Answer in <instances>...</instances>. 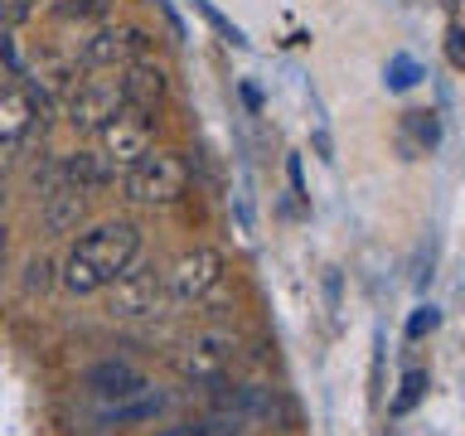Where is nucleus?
<instances>
[{
	"mask_svg": "<svg viewBox=\"0 0 465 436\" xmlns=\"http://www.w3.org/2000/svg\"><path fill=\"white\" fill-rule=\"evenodd\" d=\"M141 257V228L131 218H116V223H97L93 233H83L73 243V253L64 262V282L73 296H93V291L112 286L131 262Z\"/></svg>",
	"mask_w": 465,
	"mask_h": 436,
	"instance_id": "1",
	"label": "nucleus"
},
{
	"mask_svg": "<svg viewBox=\"0 0 465 436\" xmlns=\"http://www.w3.org/2000/svg\"><path fill=\"white\" fill-rule=\"evenodd\" d=\"M189 184V165L174 151H145L136 165L126 170V199L136 203H174Z\"/></svg>",
	"mask_w": 465,
	"mask_h": 436,
	"instance_id": "2",
	"label": "nucleus"
},
{
	"mask_svg": "<svg viewBox=\"0 0 465 436\" xmlns=\"http://www.w3.org/2000/svg\"><path fill=\"white\" fill-rule=\"evenodd\" d=\"M165 305V272H155L151 262H131V267L112 282V311L126 320L155 315Z\"/></svg>",
	"mask_w": 465,
	"mask_h": 436,
	"instance_id": "3",
	"label": "nucleus"
},
{
	"mask_svg": "<svg viewBox=\"0 0 465 436\" xmlns=\"http://www.w3.org/2000/svg\"><path fill=\"white\" fill-rule=\"evenodd\" d=\"M97 141H102V160H107L112 170H131L136 160L151 151V122H145L141 112H131V107H122L112 116V122H102L97 126Z\"/></svg>",
	"mask_w": 465,
	"mask_h": 436,
	"instance_id": "4",
	"label": "nucleus"
},
{
	"mask_svg": "<svg viewBox=\"0 0 465 436\" xmlns=\"http://www.w3.org/2000/svg\"><path fill=\"white\" fill-rule=\"evenodd\" d=\"M223 276V253L218 247H189L184 257H174V267L165 272V291L174 301H199L209 296Z\"/></svg>",
	"mask_w": 465,
	"mask_h": 436,
	"instance_id": "5",
	"label": "nucleus"
},
{
	"mask_svg": "<svg viewBox=\"0 0 465 436\" xmlns=\"http://www.w3.org/2000/svg\"><path fill=\"white\" fill-rule=\"evenodd\" d=\"M228 363H232V340L223 330H203L194 334V340L184 344V354H180V373L184 378H194V383H223V373H228Z\"/></svg>",
	"mask_w": 465,
	"mask_h": 436,
	"instance_id": "6",
	"label": "nucleus"
},
{
	"mask_svg": "<svg viewBox=\"0 0 465 436\" xmlns=\"http://www.w3.org/2000/svg\"><path fill=\"white\" fill-rule=\"evenodd\" d=\"M122 107L126 102H122V93H116V83H78L68 93L64 116H68L73 131H97L102 122H112Z\"/></svg>",
	"mask_w": 465,
	"mask_h": 436,
	"instance_id": "7",
	"label": "nucleus"
},
{
	"mask_svg": "<svg viewBox=\"0 0 465 436\" xmlns=\"http://www.w3.org/2000/svg\"><path fill=\"white\" fill-rule=\"evenodd\" d=\"M145 39L141 29H122V25H107V29H97L93 39L83 44V64L87 68H126V64H136V58L145 54Z\"/></svg>",
	"mask_w": 465,
	"mask_h": 436,
	"instance_id": "8",
	"label": "nucleus"
},
{
	"mask_svg": "<svg viewBox=\"0 0 465 436\" xmlns=\"http://www.w3.org/2000/svg\"><path fill=\"white\" fill-rule=\"evenodd\" d=\"M29 126H35L29 93H20V87H0V165L29 141Z\"/></svg>",
	"mask_w": 465,
	"mask_h": 436,
	"instance_id": "9",
	"label": "nucleus"
},
{
	"mask_svg": "<svg viewBox=\"0 0 465 436\" xmlns=\"http://www.w3.org/2000/svg\"><path fill=\"white\" fill-rule=\"evenodd\" d=\"M116 93H122V102L131 112H151L160 107V97H165V68L160 64H126L122 68V83H116Z\"/></svg>",
	"mask_w": 465,
	"mask_h": 436,
	"instance_id": "10",
	"label": "nucleus"
},
{
	"mask_svg": "<svg viewBox=\"0 0 465 436\" xmlns=\"http://www.w3.org/2000/svg\"><path fill=\"white\" fill-rule=\"evenodd\" d=\"M87 388L93 392H102V398H136V392H145V378L131 369V363H116V359H107V363H97L93 373H87Z\"/></svg>",
	"mask_w": 465,
	"mask_h": 436,
	"instance_id": "11",
	"label": "nucleus"
},
{
	"mask_svg": "<svg viewBox=\"0 0 465 436\" xmlns=\"http://www.w3.org/2000/svg\"><path fill=\"white\" fill-rule=\"evenodd\" d=\"M64 180H68V184H78L83 194H93V189H107V184L116 180V170H112L97 151H78V155H68V160H64Z\"/></svg>",
	"mask_w": 465,
	"mask_h": 436,
	"instance_id": "12",
	"label": "nucleus"
},
{
	"mask_svg": "<svg viewBox=\"0 0 465 436\" xmlns=\"http://www.w3.org/2000/svg\"><path fill=\"white\" fill-rule=\"evenodd\" d=\"M421 392H427V373H421V369H412V373L402 378V392H398V402H392V412H398V417H402V412H412Z\"/></svg>",
	"mask_w": 465,
	"mask_h": 436,
	"instance_id": "13",
	"label": "nucleus"
},
{
	"mask_svg": "<svg viewBox=\"0 0 465 436\" xmlns=\"http://www.w3.org/2000/svg\"><path fill=\"white\" fill-rule=\"evenodd\" d=\"M54 286V262L49 257H29V267H25V291L35 296V291H49Z\"/></svg>",
	"mask_w": 465,
	"mask_h": 436,
	"instance_id": "14",
	"label": "nucleus"
},
{
	"mask_svg": "<svg viewBox=\"0 0 465 436\" xmlns=\"http://www.w3.org/2000/svg\"><path fill=\"white\" fill-rule=\"evenodd\" d=\"M107 5H112V0H64L58 15H64V20H93V15H102Z\"/></svg>",
	"mask_w": 465,
	"mask_h": 436,
	"instance_id": "15",
	"label": "nucleus"
},
{
	"mask_svg": "<svg viewBox=\"0 0 465 436\" xmlns=\"http://www.w3.org/2000/svg\"><path fill=\"white\" fill-rule=\"evenodd\" d=\"M39 0H0V25H25Z\"/></svg>",
	"mask_w": 465,
	"mask_h": 436,
	"instance_id": "16",
	"label": "nucleus"
},
{
	"mask_svg": "<svg viewBox=\"0 0 465 436\" xmlns=\"http://www.w3.org/2000/svg\"><path fill=\"white\" fill-rule=\"evenodd\" d=\"M431 325H436V311H431V305H427V311H421V315L412 320V340H417L421 330H431Z\"/></svg>",
	"mask_w": 465,
	"mask_h": 436,
	"instance_id": "17",
	"label": "nucleus"
},
{
	"mask_svg": "<svg viewBox=\"0 0 465 436\" xmlns=\"http://www.w3.org/2000/svg\"><path fill=\"white\" fill-rule=\"evenodd\" d=\"M160 436H203V427H194V421H184V427H170V431H160Z\"/></svg>",
	"mask_w": 465,
	"mask_h": 436,
	"instance_id": "18",
	"label": "nucleus"
},
{
	"mask_svg": "<svg viewBox=\"0 0 465 436\" xmlns=\"http://www.w3.org/2000/svg\"><path fill=\"white\" fill-rule=\"evenodd\" d=\"M0 262H5V228H0Z\"/></svg>",
	"mask_w": 465,
	"mask_h": 436,
	"instance_id": "19",
	"label": "nucleus"
}]
</instances>
